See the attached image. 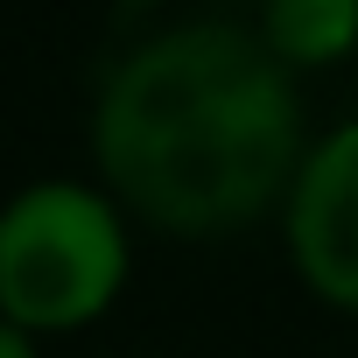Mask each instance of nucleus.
<instances>
[{
  "label": "nucleus",
  "mask_w": 358,
  "mask_h": 358,
  "mask_svg": "<svg viewBox=\"0 0 358 358\" xmlns=\"http://www.w3.org/2000/svg\"><path fill=\"white\" fill-rule=\"evenodd\" d=\"M106 197L155 232L225 239L288 204L309 155L295 71L260 29L190 22L134 43L92 106Z\"/></svg>",
  "instance_id": "obj_1"
},
{
  "label": "nucleus",
  "mask_w": 358,
  "mask_h": 358,
  "mask_svg": "<svg viewBox=\"0 0 358 358\" xmlns=\"http://www.w3.org/2000/svg\"><path fill=\"white\" fill-rule=\"evenodd\" d=\"M127 288V218L92 183H29L0 211V323L78 330Z\"/></svg>",
  "instance_id": "obj_2"
},
{
  "label": "nucleus",
  "mask_w": 358,
  "mask_h": 358,
  "mask_svg": "<svg viewBox=\"0 0 358 358\" xmlns=\"http://www.w3.org/2000/svg\"><path fill=\"white\" fill-rule=\"evenodd\" d=\"M288 260L302 288L344 316H358V120L309 141L295 190L281 204Z\"/></svg>",
  "instance_id": "obj_3"
},
{
  "label": "nucleus",
  "mask_w": 358,
  "mask_h": 358,
  "mask_svg": "<svg viewBox=\"0 0 358 358\" xmlns=\"http://www.w3.org/2000/svg\"><path fill=\"white\" fill-rule=\"evenodd\" d=\"M260 43L288 71H316L358 50V0H267Z\"/></svg>",
  "instance_id": "obj_4"
},
{
  "label": "nucleus",
  "mask_w": 358,
  "mask_h": 358,
  "mask_svg": "<svg viewBox=\"0 0 358 358\" xmlns=\"http://www.w3.org/2000/svg\"><path fill=\"white\" fill-rule=\"evenodd\" d=\"M0 358H36L29 330H15V323H0Z\"/></svg>",
  "instance_id": "obj_5"
}]
</instances>
